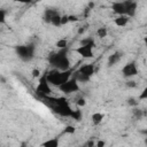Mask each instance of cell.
Returning a JSON list of instances; mask_svg holds the SVG:
<instances>
[{
	"mask_svg": "<svg viewBox=\"0 0 147 147\" xmlns=\"http://www.w3.org/2000/svg\"><path fill=\"white\" fill-rule=\"evenodd\" d=\"M48 62L61 71L70 69V61L67 56V48H62L56 53H51L48 56Z\"/></svg>",
	"mask_w": 147,
	"mask_h": 147,
	"instance_id": "obj_1",
	"label": "cell"
},
{
	"mask_svg": "<svg viewBox=\"0 0 147 147\" xmlns=\"http://www.w3.org/2000/svg\"><path fill=\"white\" fill-rule=\"evenodd\" d=\"M71 72L72 70L68 69V70H64V71H61L59 69L55 68V70H52L49 71L46 76H47V80L53 84L54 86H60L62 85L63 83H65L68 79H70V76H71Z\"/></svg>",
	"mask_w": 147,
	"mask_h": 147,
	"instance_id": "obj_2",
	"label": "cell"
},
{
	"mask_svg": "<svg viewBox=\"0 0 147 147\" xmlns=\"http://www.w3.org/2000/svg\"><path fill=\"white\" fill-rule=\"evenodd\" d=\"M15 51H16V54L18 55V57L22 61H25V62L30 61L34 55V46H33V44L16 46Z\"/></svg>",
	"mask_w": 147,
	"mask_h": 147,
	"instance_id": "obj_3",
	"label": "cell"
},
{
	"mask_svg": "<svg viewBox=\"0 0 147 147\" xmlns=\"http://www.w3.org/2000/svg\"><path fill=\"white\" fill-rule=\"evenodd\" d=\"M48 83H49V82L47 80V76H46V75L40 78L39 84H38L37 88H36L37 95H39L40 98L44 99L46 95H49V94H51V87H49V84H48Z\"/></svg>",
	"mask_w": 147,
	"mask_h": 147,
	"instance_id": "obj_4",
	"label": "cell"
},
{
	"mask_svg": "<svg viewBox=\"0 0 147 147\" xmlns=\"http://www.w3.org/2000/svg\"><path fill=\"white\" fill-rule=\"evenodd\" d=\"M59 88H60V91H61V92L67 93V94L72 93V92H77V91H79L78 80H77L75 77H72V78L68 79L65 83H63L62 85H60V86H59Z\"/></svg>",
	"mask_w": 147,
	"mask_h": 147,
	"instance_id": "obj_5",
	"label": "cell"
},
{
	"mask_svg": "<svg viewBox=\"0 0 147 147\" xmlns=\"http://www.w3.org/2000/svg\"><path fill=\"white\" fill-rule=\"evenodd\" d=\"M53 111H55L56 114L61 115V116H64V117H71V114H72V109L69 107V105H52L49 106Z\"/></svg>",
	"mask_w": 147,
	"mask_h": 147,
	"instance_id": "obj_6",
	"label": "cell"
},
{
	"mask_svg": "<svg viewBox=\"0 0 147 147\" xmlns=\"http://www.w3.org/2000/svg\"><path fill=\"white\" fill-rule=\"evenodd\" d=\"M122 74L126 78H130V77H133V76L138 75V69H137L136 62H130V63L125 64L122 69Z\"/></svg>",
	"mask_w": 147,
	"mask_h": 147,
	"instance_id": "obj_7",
	"label": "cell"
},
{
	"mask_svg": "<svg viewBox=\"0 0 147 147\" xmlns=\"http://www.w3.org/2000/svg\"><path fill=\"white\" fill-rule=\"evenodd\" d=\"M94 47V45H80L78 48H76V52L82 55L85 59H90L93 56V52L92 48Z\"/></svg>",
	"mask_w": 147,
	"mask_h": 147,
	"instance_id": "obj_8",
	"label": "cell"
},
{
	"mask_svg": "<svg viewBox=\"0 0 147 147\" xmlns=\"http://www.w3.org/2000/svg\"><path fill=\"white\" fill-rule=\"evenodd\" d=\"M111 9L115 14L117 15H126V9H125V2L124 1H117V2H114L111 5Z\"/></svg>",
	"mask_w": 147,
	"mask_h": 147,
	"instance_id": "obj_9",
	"label": "cell"
},
{
	"mask_svg": "<svg viewBox=\"0 0 147 147\" xmlns=\"http://www.w3.org/2000/svg\"><path fill=\"white\" fill-rule=\"evenodd\" d=\"M125 9H126V15L130 16H134L136 14V9H137V2L132 1V0H125Z\"/></svg>",
	"mask_w": 147,
	"mask_h": 147,
	"instance_id": "obj_10",
	"label": "cell"
},
{
	"mask_svg": "<svg viewBox=\"0 0 147 147\" xmlns=\"http://www.w3.org/2000/svg\"><path fill=\"white\" fill-rule=\"evenodd\" d=\"M79 72L91 77L93 74H94V65L93 64H85V65H82L79 69H78Z\"/></svg>",
	"mask_w": 147,
	"mask_h": 147,
	"instance_id": "obj_11",
	"label": "cell"
},
{
	"mask_svg": "<svg viewBox=\"0 0 147 147\" xmlns=\"http://www.w3.org/2000/svg\"><path fill=\"white\" fill-rule=\"evenodd\" d=\"M122 57V53L119 52H115L114 54H111L108 59V65H114L115 63H117Z\"/></svg>",
	"mask_w": 147,
	"mask_h": 147,
	"instance_id": "obj_12",
	"label": "cell"
},
{
	"mask_svg": "<svg viewBox=\"0 0 147 147\" xmlns=\"http://www.w3.org/2000/svg\"><path fill=\"white\" fill-rule=\"evenodd\" d=\"M127 21H129V16L127 15H118V17L115 18V24L117 26H125Z\"/></svg>",
	"mask_w": 147,
	"mask_h": 147,
	"instance_id": "obj_13",
	"label": "cell"
},
{
	"mask_svg": "<svg viewBox=\"0 0 147 147\" xmlns=\"http://www.w3.org/2000/svg\"><path fill=\"white\" fill-rule=\"evenodd\" d=\"M55 14H57L55 9H46V11L44 14V21L47 23H51V20Z\"/></svg>",
	"mask_w": 147,
	"mask_h": 147,
	"instance_id": "obj_14",
	"label": "cell"
},
{
	"mask_svg": "<svg viewBox=\"0 0 147 147\" xmlns=\"http://www.w3.org/2000/svg\"><path fill=\"white\" fill-rule=\"evenodd\" d=\"M74 77H75L78 82H80V83H86V82L90 80V77H88V76H86V75H84V74H82V72H79L78 70L75 71Z\"/></svg>",
	"mask_w": 147,
	"mask_h": 147,
	"instance_id": "obj_15",
	"label": "cell"
},
{
	"mask_svg": "<svg viewBox=\"0 0 147 147\" xmlns=\"http://www.w3.org/2000/svg\"><path fill=\"white\" fill-rule=\"evenodd\" d=\"M102 119H103V114L101 113H94L92 115V123L94 125H99L102 122Z\"/></svg>",
	"mask_w": 147,
	"mask_h": 147,
	"instance_id": "obj_16",
	"label": "cell"
},
{
	"mask_svg": "<svg viewBox=\"0 0 147 147\" xmlns=\"http://www.w3.org/2000/svg\"><path fill=\"white\" fill-rule=\"evenodd\" d=\"M41 146H44V147H57L59 146V139L57 138H54V139L47 140V141L42 142Z\"/></svg>",
	"mask_w": 147,
	"mask_h": 147,
	"instance_id": "obj_17",
	"label": "cell"
},
{
	"mask_svg": "<svg viewBox=\"0 0 147 147\" xmlns=\"http://www.w3.org/2000/svg\"><path fill=\"white\" fill-rule=\"evenodd\" d=\"M51 23H52L53 25H55V26L61 25V16H60L59 14H55V15L52 17V20H51Z\"/></svg>",
	"mask_w": 147,
	"mask_h": 147,
	"instance_id": "obj_18",
	"label": "cell"
},
{
	"mask_svg": "<svg viewBox=\"0 0 147 147\" xmlns=\"http://www.w3.org/2000/svg\"><path fill=\"white\" fill-rule=\"evenodd\" d=\"M67 40L65 39H60V40H57L56 41V47L57 48H60V49H62V48H67Z\"/></svg>",
	"mask_w": 147,
	"mask_h": 147,
	"instance_id": "obj_19",
	"label": "cell"
},
{
	"mask_svg": "<svg viewBox=\"0 0 147 147\" xmlns=\"http://www.w3.org/2000/svg\"><path fill=\"white\" fill-rule=\"evenodd\" d=\"M71 117L74 118V119H76V121H80L82 119V113H80V110H72V114H71Z\"/></svg>",
	"mask_w": 147,
	"mask_h": 147,
	"instance_id": "obj_20",
	"label": "cell"
},
{
	"mask_svg": "<svg viewBox=\"0 0 147 147\" xmlns=\"http://www.w3.org/2000/svg\"><path fill=\"white\" fill-rule=\"evenodd\" d=\"M96 34L100 38H105L107 36V29L106 28H99L98 31H96Z\"/></svg>",
	"mask_w": 147,
	"mask_h": 147,
	"instance_id": "obj_21",
	"label": "cell"
},
{
	"mask_svg": "<svg viewBox=\"0 0 147 147\" xmlns=\"http://www.w3.org/2000/svg\"><path fill=\"white\" fill-rule=\"evenodd\" d=\"M79 44L80 45H94V40L92 38H86V39H82Z\"/></svg>",
	"mask_w": 147,
	"mask_h": 147,
	"instance_id": "obj_22",
	"label": "cell"
},
{
	"mask_svg": "<svg viewBox=\"0 0 147 147\" xmlns=\"http://www.w3.org/2000/svg\"><path fill=\"white\" fill-rule=\"evenodd\" d=\"M133 115H134V117L138 118V119H140V118L144 116L142 110H140V109H134V110H133Z\"/></svg>",
	"mask_w": 147,
	"mask_h": 147,
	"instance_id": "obj_23",
	"label": "cell"
},
{
	"mask_svg": "<svg viewBox=\"0 0 147 147\" xmlns=\"http://www.w3.org/2000/svg\"><path fill=\"white\" fill-rule=\"evenodd\" d=\"M146 99H147V86L142 90V92L139 95V100H146Z\"/></svg>",
	"mask_w": 147,
	"mask_h": 147,
	"instance_id": "obj_24",
	"label": "cell"
},
{
	"mask_svg": "<svg viewBox=\"0 0 147 147\" xmlns=\"http://www.w3.org/2000/svg\"><path fill=\"white\" fill-rule=\"evenodd\" d=\"M64 133H75V127L71 126V125L65 126V129H64Z\"/></svg>",
	"mask_w": 147,
	"mask_h": 147,
	"instance_id": "obj_25",
	"label": "cell"
},
{
	"mask_svg": "<svg viewBox=\"0 0 147 147\" xmlns=\"http://www.w3.org/2000/svg\"><path fill=\"white\" fill-rule=\"evenodd\" d=\"M69 22V15H64L61 17V25H64Z\"/></svg>",
	"mask_w": 147,
	"mask_h": 147,
	"instance_id": "obj_26",
	"label": "cell"
},
{
	"mask_svg": "<svg viewBox=\"0 0 147 147\" xmlns=\"http://www.w3.org/2000/svg\"><path fill=\"white\" fill-rule=\"evenodd\" d=\"M127 105H130V106H136V105H138V101H137L136 99H133V98H130V99H127Z\"/></svg>",
	"mask_w": 147,
	"mask_h": 147,
	"instance_id": "obj_27",
	"label": "cell"
},
{
	"mask_svg": "<svg viewBox=\"0 0 147 147\" xmlns=\"http://www.w3.org/2000/svg\"><path fill=\"white\" fill-rule=\"evenodd\" d=\"M5 17H6V13L3 9L0 10V22L1 23H5Z\"/></svg>",
	"mask_w": 147,
	"mask_h": 147,
	"instance_id": "obj_28",
	"label": "cell"
},
{
	"mask_svg": "<svg viewBox=\"0 0 147 147\" xmlns=\"http://www.w3.org/2000/svg\"><path fill=\"white\" fill-rule=\"evenodd\" d=\"M77 105H78L79 107H83V106H85V105H86V101H85V99H83V98L78 99V101H77Z\"/></svg>",
	"mask_w": 147,
	"mask_h": 147,
	"instance_id": "obj_29",
	"label": "cell"
},
{
	"mask_svg": "<svg viewBox=\"0 0 147 147\" xmlns=\"http://www.w3.org/2000/svg\"><path fill=\"white\" fill-rule=\"evenodd\" d=\"M126 86H127V87H134V86H136V82H133V80H127V82H126Z\"/></svg>",
	"mask_w": 147,
	"mask_h": 147,
	"instance_id": "obj_30",
	"label": "cell"
},
{
	"mask_svg": "<svg viewBox=\"0 0 147 147\" xmlns=\"http://www.w3.org/2000/svg\"><path fill=\"white\" fill-rule=\"evenodd\" d=\"M40 75V71L38 69H33L32 70V77H38Z\"/></svg>",
	"mask_w": 147,
	"mask_h": 147,
	"instance_id": "obj_31",
	"label": "cell"
},
{
	"mask_svg": "<svg viewBox=\"0 0 147 147\" xmlns=\"http://www.w3.org/2000/svg\"><path fill=\"white\" fill-rule=\"evenodd\" d=\"M78 18H77V16H75V15H69V22H76Z\"/></svg>",
	"mask_w": 147,
	"mask_h": 147,
	"instance_id": "obj_32",
	"label": "cell"
},
{
	"mask_svg": "<svg viewBox=\"0 0 147 147\" xmlns=\"http://www.w3.org/2000/svg\"><path fill=\"white\" fill-rule=\"evenodd\" d=\"M14 1L21 2V3H29V2H31V0H14Z\"/></svg>",
	"mask_w": 147,
	"mask_h": 147,
	"instance_id": "obj_33",
	"label": "cell"
},
{
	"mask_svg": "<svg viewBox=\"0 0 147 147\" xmlns=\"http://www.w3.org/2000/svg\"><path fill=\"white\" fill-rule=\"evenodd\" d=\"M96 146H98V147H102V146H105V141H98V142H96Z\"/></svg>",
	"mask_w": 147,
	"mask_h": 147,
	"instance_id": "obj_34",
	"label": "cell"
},
{
	"mask_svg": "<svg viewBox=\"0 0 147 147\" xmlns=\"http://www.w3.org/2000/svg\"><path fill=\"white\" fill-rule=\"evenodd\" d=\"M93 145H94V142H93V141H92V140H91V141H88V142H86V144H85V146H91V147H92V146H93Z\"/></svg>",
	"mask_w": 147,
	"mask_h": 147,
	"instance_id": "obj_35",
	"label": "cell"
},
{
	"mask_svg": "<svg viewBox=\"0 0 147 147\" xmlns=\"http://www.w3.org/2000/svg\"><path fill=\"white\" fill-rule=\"evenodd\" d=\"M84 31H85V29H84V28H79V30H78V33H79V34H82Z\"/></svg>",
	"mask_w": 147,
	"mask_h": 147,
	"instance_id": "obj_36",
	"label": "cell"
},
{
	"mask_svg": "<svg viewBox=\"0 0 147 147\" xmlns=\"http://www.w3.org/2000/svg\"><path fill=\"white\" fill-rule=\"evenodd\" d=\"M93 7H94V3H93V2H90V3H88V8L91 9V8H93Z\"/></svg>",
	"mask_w": 147,
	"mask_h": 147,
	"instance_id": "obj_37",
	"label": "cell"
},
{
	"mask_svg": "<svg viewBox=\"0 0 147 147\" xmlns=\"http://www.w3.org/2000/svg\"><path fill=\"white\" fill-rule=\"evenodd\" d=\"M140 133H142V134L147 136V130H141V131H140Z\"/></svg>",
	"mask_w": 147,
	"mask_h": 147,
	"instance_id": "obj_38",
	"label": "cell"
},
{
	"mask_svg": "<svg viewBox=\"0 0 147 147\" xmlns=\"http://www.w3.org/2000/svg\"><path fill=\"white\" fill-rule=\"evenodd\" d=\"M144 41H145V44H146V45H147V36H146V37H145V38H144Z\"/></svg>",
	"mask_w": 147,
	"mask_h": 147,
	"instance_id": "obj_39",
	"label": "cell"
},
{
	"mask_svg": "<svg viewBox=\"0 0 147 147\" xmlns=\"http://www.w3.org/2000/svg\"><path fill=\"white\" fill-rule=\"evenodd\" d=\"M145 144H146V145H147V138H146V139H145Z\"/></svg>",
	"mask_w": 147,
	"mask_h": 147,
	"instance_id": "obj_40",
	"label": "cell"
}]
</instances>
